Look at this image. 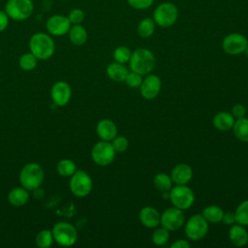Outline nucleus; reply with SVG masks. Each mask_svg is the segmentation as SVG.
Listing matches in <instances>:
<instances>
[{
	"instance_id": "1",
	"label": "nucleus",
	"mask_w": 248,
	"mask_h": 248,
	"mask_svg": "<svg viewBox=\"0 0 248 248\" xmlns=\"http://www.w3.org/2000/svg\"><path fill=\"white\" fill-rule=\"evenodd\" d=\"M29 49L38 60H46L54 54L55 44L48 34L38 32L31 36L29 40Z\"/></svg>"
},
{
	"instance_id": "2",
	"label": "nucleus",
	"mask_w": 248,
	"mask_h": 248,
	"mask_svg": "<svg viewBox=\"0 0 248 248\" xmlns=\"http://www.w3.org/2000/svg\"><path fill=\"white\" fill-rule=\"evenodd\" d=\"M155 56L147 48H138L133 53L129 60L131 71L140 75H148L155 67Z\"/></svg>"
},
{
	"instance_id": "3",
	"label": "nucleus",
	"mask_w": 248,
	"mask_h": 248,
	"mask_svg": "<svg viewBox=\"0 0 248 248\" xmlns=\"http://www.w3.org/2000/svg\"><path fill=\"white\" fill-rule=\"evenodd\" d=\"M45 172L37 163L26 164L19 172V182L28 191H35L40 188L44 181Z\"/></svg>"
},
{
	"instance_id": "4",
	"label": "nucleus",
	"mask_w": 248,
	"mask_h": 248,
	"mask_svg": "<svg viewBox=\"0 0 248 248\" xmlns=\"http://www.w3.org/2000/svg\"><path fill=\"white\" fill-rule=\"evenodd\" d=\"M4 11L11 19L22 21L32 16L34 4L32 0H8Z\"/></svg>"
},
{
	"instance_id": "5",
	"label": "nucleus",
	"mask_w": 248,
	"mask_h": 248,
	"mask_svg": "<svg viewBox=\"0 0 248 248\" xmlns=\"http://www.w3.org/2000/svg\"><path fill=\"white\" fill-rule=\"evenodd\" d=\"M54 241L64 247L73 246L78 240V231L77 229L68 222H58L56 223L52 230Z\"/></svg>"
},
{
	"instance_id": "6",
	"label": "nucleus",
	"mask_w": 248,
	"mask_h": 248,
	"mask_svg": "<svg viewBox=\"0 0 248 248\" xmlns=\"http://www.w3.org/2000/svg\"><path fill=\"white\" fill-rule=\"evenodd\" d=\"M70 190L72 194L78 198L89 195L93 187V181L90 175L82 170H77L70 178Z\"/></svg>"
},
{
	"instance_id": "7",
	"label": "nucleus",
	"mask_w": 248,
	"mask_h": 248,
	"mask_svg": "<svg viewBox=\"0 0 248 248\" xmlns=\"http://www.w3.org/2000/svg\"><path fill=\"white\" fill-rule=\"evenodd\" d=\"M170 200L173 206L185 210L193 205L195 202V194L192 189L186 185H176L170 189Z\"/></svg>"
},
{
	"instance_id": "8",
	"label": "nucleus",
	"mask_w": 248,
	"mask_h": 248,
	"mask_svg": "<svg viewBox=\"0 0 248 248\" xmlns=\"http://www.w3.org/2000/svg\"><path fill=\"white\" fill-rule=\"evenodd\" d=\"M115 157V150L110 141L100 140L94 144L91 150V158L93 162L102 167L110 165Z\"/></svg>"
},
{
	"instance_id": "9",
	"label": "nucleus",
	"mask_w": 248,
	"mask_h": 248,
	"mask_svg": "<svg viewBox=\"0 0 248 248\" xmlns=\"http://www.w3.org/2000/svg\"><path fill=\"white\" fill-rule=\"evenodd\" d=\"M184 231L190 240H202L208 232V222L202 214H194L187 221Z\"/></svg>"
},
{
	"instance_id": "10",
	"label": "nucleus",
	"mask_w": 248,
	"mask_h": 248,
	"mask_svg": "<svg viewBox=\"0 0 248 248\" xmlns=\"http://www.w3.org/2000/svg\"><path fill=\"white\" fill-rule=\"evenodd\" d=\"M178 11L174 4L165 2L160 4L153 13L154 22L161 27H170L177 19Z\"/></svg>"
},
{
	"instance_id": "11",
	"label": "nucleus",
	"mask_w": 248,
	"mask_h": 248,
	"mask_svg": "<svg viewBox=\"0 0 248 248\" xmlns=\"http://www.w3.org/2000/svg\"><path fill=\"white\" fill-rule=\"evenodd\" d=\"M184 213L181 209L173 206L166 209L161 214L160 224L162 227L170 231H176L180 229L184 223Z\"/></svg>"
},
{
	"instance_id": "12",
	"label": "nucleus",
	"mask_w": 248,
	"mask_h": 248,
	"mask_svg": "<svg viewBox=\"0 0 248 248\" xmlns=\"http://www.w3.org/2000/svg\"><path fill=\"white\" fill-rule=\"evenodd\" d=\"M248 41L245 36L239 33H232L227 35L222 43L223 49L230 55H238L244 52Z\"/></svg>"
},
{
	"instance_id": "13",
	"label": "nucleus",
	"mask_w": 248,
	"mask_h": 248,
	"mask_svg": "<svg viewBox=\"0 0 248 248\" xmlns=\"http://www.w3.org/2000/svg\"><path fill=\"white\" fill-rule=\"evenodd\" d=\"M72 24L68 16L62 15H53L49 16L46 22V31L48 34L55 37H60L67 34Z\"/></svg>"
},
{
	"instance_id": "14",
	"label": "nucleus",
	"mask_w": 248,
	"mask_h": 248,
	"mask_svg": "<svg viewBox=\"0 0 248 248\" xmlns=\"http://www.w3.org/2000/svg\"><path fill=\"white\" fill-rule=\"evenodd\" d=\"M50 97L56 106H66L72 97V89L70 84L62 80L55 82L50 89Z\"/></svg>"
},
{
	"instance_id": "15",
	"label": "nucleus",
	"mask_w": 248,
	"mask_h": 248,
	"mask_svg": "<svg viewBox=\"0 0 248 248\" xmlns=\"http://www.w3.org/2000/svg\"><path fill=\"white\" fill-rule=\"evenodd\" d=\"M162 81L157 75H147L143 79L140 86V95L146 99L151 100L156 98L161 90Z\"/></svg>"
},
{
	"instance_id": "16",
	"label": "nucleus",
	"mask_w": 248,
	"mask_h": 248,
	"mask_svg": "<svg viewBox=\"0 0 248 248\" xmlns=\"http://www.w3.org/2000/svg\"><path fill=\"white\" fill-rule=\"evenodd\" d=\"M139 219L141 225L144 227L148 229H154L160 225L161 214L155 207L144 206L139 213Z\"/></svg>"
},
{
	"instance_id": "17",
	"label": "nucleus",
	"mask_w": 248,
	"mask_h": 248,
	"mask_svg": "<svg viewBox=\"0 0 248 248\" xmlns=\"http://www.w3.org/2000/svg\"><path fill=\"white\" fill-rule=\"evenodd\" d=\"M193 176L192 168L187 164H178L172 170L170 177L175 185H186Z\"/></svg>"
},
{
	"instance_id": "18",
	"label": "nucleus",
	"mask_w": 248,
	"mask_h": 248,
	"mask_svg": "<svg viewBox=\"0 0 248 248\" xmlns=\"http://www.w3.org/2000/svg\"><path fill=\"white\" fill-rule=\"evenodd\" d=\"M96 132L102 140L111 141L117 136V127L110 119H102L97 124Z\"/></svg>"
},
{
	"instance_id": "19",
	"label": "nucleus",
	"mask_w": 248,
	"mask_h": 248,
	"mask_svg": "<svg viewBox=\"0 0 248 248\" xmlns=\"http://www.w3.org/2000/svg\"><path fill=\"white\" fill-rule=\"evenodd\" d=\"M229 238L233 245L242 247L248 243V232L244 226L233 224L229 230Z\"/></svg>"
},
{
	"instance_id": "20",
	"label": "nucleus",
	"mask_w": 248,
	"mask_h": 248,
	"mask_svg": "<svg viewBox=\"0 0 248 248\" xmlns=\"http://www.w3.org/2000/svg\"><path fill=\"white\" fill-rule=\"evenodd\" d=\"M29 193L28 190L24 187H16L13 188L8 194V201L9 202L16 207L22 206L27 203L29 201Z\"/></svg>"
},
{
	"instance_id": "21",
	"label": "nucleus",
	"mask_w": 248,
	"mask_h": 248,
	"mask_svg": "<svg viewBox=\"0 0 248 248\" xmlns=\"http://www.w3.org/2000/svg\"><path fill=\"white\" fill-rule=\"evenodd\" d=\"M234 121L235 118L232 116V113L227 111H221L213 117V126L221 132H226L232 128Z\"/></svg>"
},
{
	"instance_id": "22",
	"label": "nucleus",
	"mask_w": 248,
	"mask_h": 248,
	"mask_svg": "<svg viewBox=\"0 0 248 248\" xmlns=\"http://www.w3.org/2000/svg\"><path fill=\"white\" fill-rule=\"evenodd\" d=\"M128 73L129 72H128L127 68L123 64L118 63V62L110 63L107 67L108 77L114 81H124Z\"/></svg>"
},
{
	"instance_id": "23",
	"label": "nucleus",
	"mask_w": 248,
	"mask_h": 248,
	"mask_svg": "<svg viewBox=\"0 0 248 248\" xmlns=\"http://www.w3.org/2000/svg\"><path fill=\"white\" fill-rule=\"evenodd\" d=\"M68 34L70 41L76 46H82L87 41V31L80 24H73Z\"/></svg>"
},
{
	"instance_id": "24",
	"label": "nucleus",
	"mask_w": 248,
	"mask_h": 248,
	"mask_svg": "<svg viewBox=\"0 0 248 248\" xmlns=\"http://www.w3.org/2000/svg\"><path fill=\"white\" fill-rule=\"evenodd\" d=\"M234 136L241 141L248 142V118L241 117L234 121L232 126Z\"/></svg>"
},
{
	"instance_id": "25",
	"label": "nucleus",
	"mask_w": 248,
	"mask_h": 248,
	"mask_svg": "<svg viewBox=\"0 0 248 248\" xmlns=\"http://www.w3.org/2000/svg\"><path fill=\"white\" fill-rule=\"evenodd\" d=\"M202 215L208 223H219L222 221L224 210L218 205H208L202 209Z\"/></svg>"
},
{
	"instance_id": "26",
	"label": "nucleus",
	"mask_w": 248,
	"mask_h": 248,
	"mask_svg": "<svg viewBox=\"0 0 248 248\" xmlns=\"http://www.w3.org/2000/svg\"><path fill=\"white\" fill-rule=\"evenodd\" d=\"M172 180L170 175L165 173V172H160L157 173L154 178H153V184L155 188L159 191L162 192H167L171 189L172 187Z\"/></svg>"
},
{
	"instance_id": "27",
	"label": "nucleus",
	"mask_w": 248,
	"mask_h": 248,
	"mask_svg": "<svg viewBox=\"0 0 248 248\" xmlns=\"http://www.w3.org/2000/svg\"><path fill=\"white\" fill-rule=\"evenodd\" d=\"M53 241V234L50 230L40 231L35 238L36 246L39 248H48L52 245Z\"/></svg>"
},
{
	"instance_id": "28",
	"label": "nucleus",
	"mask_w": 248,
	"mask_h": 248,
	"mask_svg": "<svg viewBox=\"0 0 248 248\" xmlns=\"http://www.w3.org/2000/svg\"><path fill=\"white\" fill-rule=\"evenodd\" d=\"M56 170L61 176L68 177L71 176L77 170V166L75 162L70 159H62L58 162Z\"/></svg>"
},
{
	"instance_id": "29",
	"label": "nucleus",
	"mask_w": 248,
	"mask_h": 248,
	"mask_svg": "<svg viewBox=\"0 0 248 248\" xmlns=\"http://www.w3.org/2000/svg\"><path fill=\"white\" fill-rule=\"evenodd\" d=\"M18 64L21 70L29 72L34 70L38 64V58L31 52H26L22 54L18 60Z\"/></svg>"
},
{
	"instance_id": "30",
	"label": "nucleus",
	"mask_w": 248,
	"mask_h": 248,
	"mask_svg": "<svg viewBox=\"0 0 248 248\" xmlns=\"http://www.w3.org/2000/svg\"><path fill=\"white\" fill-rule=\"evenodd\" d=\"M155 30V22L153 19L146 17L143 18L138 25V33L142 38L150 37Z\"/></svg>"
},
{
	"instance_id": "31",
	"label": "nucleus",
	"mask_w": 248,
	"mask_h": 248,
	"mask_svg": "<svg viewBox=\"0 0 248 248\" xmlns=\"http://www.w3.org/2000/svg\"><path fill=\"white\" fill-rule=\"evenodd\" d=\"M235 223L242 226H248V200L239 203L234 211Z\"/></svg>"
},
{
	"instance_id": "32",
	"label": "nucleus",
	"mask_w": 248,
	"mask_h": 248,
	"mask_svg": "<svg viewBox=\"0 0 248 248\" xmlns=\"http://www.w3.org/2000/svg\"><path fill=\"white\" fill-rule=\"evenodd\" d=\"M151 239L152 242L157 245V246H163L165 245L169 239H170V232L167 229H165L164 227L161 228H157L155 229V231L152 232L151 235Z\"/></svg>"
},
{
	"instance_id": "33",
	"label": "nucleus",
	"mask_w": 248,
	"mask_h": 248,
	"mask_svg": "<svg viewBox=\"0 0 248 248\" xmlns=\"http://www.w3.org/2000/svg\"><path fill=\"white\" fill-rule=\"evenodd\" d=\"M130 57H131V51L127 46H117L113 51V58L115 62L124 64L129 62Z\"/></svg>"
},
{
	"instance_id": "34",
	"label": "nucleus",
	"mask_w": 248,
	"mask_h": 248,
	"mask_svg": "<svg viewBox=\"0 0 248 248\" xmlns=\"http://www.w3.org/2000/svg\"><path fill=\"white\" fill-rule=\"evenodd\" d=\"M142 76L136 73V72H129L126 76V78H125V82L126 84L129 86V87H132V88H138L140 86L141 82H142Z\"/></svg>"
},
{
	"instance_id": "35",
	"label": "nucleus",
	"mask_w": 248,
	"mask_h": 248,
	"mask_svg": "<svg viewBox=\"0 0 248 248\" xmlns=\"http://www.w3.org/2000/svg\"><path fill=\"white\" fill-rule=\"evenodd\" d=\"M111 144L115 152H124L127 150L129 146V141H128V139L124 136H116L111 140Z\"/></svg>"
},
{
	"instance_id": "36",
	"label": "nucleus",
	"mask_w": 248,
	"mask_h": 248,
	"mask_svg": "<svg viewBox=\"0 0 248 248\" xmlns=\"http://www.w3.org/2000/svg\"><path fill=\"white\" fill-rule=\"evenodd\" d=\"M67 16H68L71 24H80L84 19V13L81 9L75 8L70 11V13Z\"/></svg>"
},
{
	"instance_id": "37",
	"label": "nucleus",
	"mask_w": 248,
	"mask_h": 248,
	"mask_svg": "<svg viewBox=\"0 0 248 248\" xmlns=\"http://www.w3.org/2000/svg\"><path fill=\"white\" fill-rule=\"evenodd\" d=\"M128 4L138 10H142V9H147L149 8L154 0H127Z\"/></svg>"
},
{
	"instance_id": "38",
	"label": "nucleus",
	"mask_w": 248,
	"mask_h": 248,
	"mask_svg": "<svg viewBox=\"0 0 248 248\" xmlns=\"http://www.w3.org/2000/svg\"><path fill=\"white\" fill-rule=\"evenodd\" d=\"M232 114L234 118H241L244 117L246 114V108L243 105L236 104L232 108Z\"/></svg>"
},
{
	"instance_id": "39",
	"label": "nucleus",
	"mask_w": 248,
	"mask_h": 248,
	"mask_svg": "<svg viewBox=\"0 0 248 248\" xmlns=\"http://www.w3.org/2000/svg\"><path fill=\"white\" fill-rule=\"evenodd\" d=\"M222 222L226 226H232L235 223V215L234 212H224Z\"/></svg>"
},
{
	"instance_id": "40",
	"label": "nucleus",
	"mask_w": 248,
	"mask_h": 248,
	"mask_svg": "<svg viewBox=\"0 0 248 248\" xmlns=\"http://www.w3.org/2000/svg\"><path fill=\"white\" fill-rule=\"evenodd\" d=\"M9 20L10 17L6 14L5 11H0V32H3L4 30L7 29L9 25Z\"/></svg>"
},
{
	"instance_id": "41",
	"label": "nucleus",
	"mask_w": 248,
	"mask_h": 248,
	"mask_svg": "<svg viewBox=\"0 0 248 248\" xmlns=\"http://www.w3.org/2000/svg\"><path fill=\"white\" fill-rule=\"evenodd\" d=\"M190 243L184 239H178L170 245L171 248H190Z\"/></svg>"
},
{
	"instance_id": "42",
	"label": "nucleus",
	"mask_w": 248,
	"mask_h": 248,
	"mask_svg": "<svg viewBox=\"0 0 248 248\" xmlns=\"http://www.w3.org/2000/svg\"><path fill=\"white\" fill-rule=\"evenodd\" d=\"M244 52H245V54H246V56L248 57V45H247V46H246V48H245V50H244Z\"/></svg>"
}]
</instances>
